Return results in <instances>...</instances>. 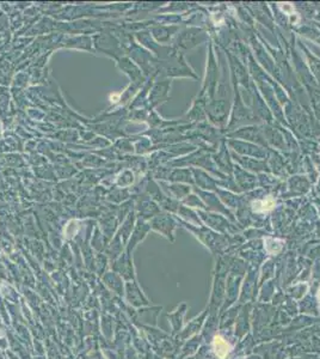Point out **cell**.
I'll use <instances>...</instances> for the list:
<instances>
[{
  "instance_id": "cell-1",
  "label": "cell",
  "mask_w": 320,
  "mask_h": 359,
  "mask_svg": "<svg viewBox=\"0 0 320 359\" xmlns=\"http://www.w3.org/2000/svg\"><path fill=\"white\" fill-rule=\"evenodd\" d=\"M213 347H214L215 353H216V356L220 359H225L227 357V354L229 353V351H231V346L227 344L225 340H223V338L220 337V335H218V337L214 338Z\"/></svg>"
}]
</instances>
